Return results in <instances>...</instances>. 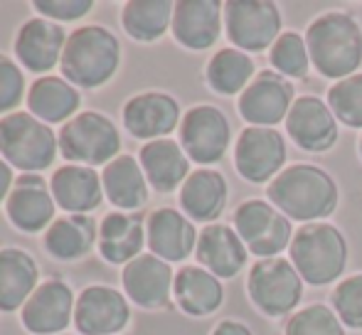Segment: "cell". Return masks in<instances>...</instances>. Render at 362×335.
<instances>
[{
  "instance_id": "836d02e7",
  "label": "cell",
  "mask_w": 362,
  "mask_h": 335,
  "mask_svg": "<svg viewBox=\"0 0 362 335\" xmlns=\"http://www.w3.org/2000/svg\"><path fill=\"white\" fill-rule=\"evenodd\" d=\"M269 64L274 72H279L286 79H305L310 72V54L305 47V37L293 30L281 33V37L269 49Z\"/></svg>"
},
{
  "instance_id": "d6a6232c",
  "label": "cell",
  "mask_w": 362,
  "mask_h": 335,
  "mask_svg": "<svg viewBox=\"0 0 362 335\" xmlns=\"http://www.w3.org/2000/svg\"><path fill=\"white\" fill-rule=\"evenodd\" d=\"M175 3L170 0H131L124 5L121 23L139 42H156L173 28Z\"/></svg>"
},
{
  "instance_id": "e0dca14e",
  "label": "cell",
  "mask_w": 362,
  "mask_h": 335,
  "mask_svg": "<svg viewBox=\"0 0 362 335\" xmlns=\"http://www.w3.org/2000/svg\"><path fill=\"white\" fill-rule=\"evenodd\" d=\"M224 5L217 0H180L173 13V37L190 52L215 47L222 35Z\"/></svg>"
},
{
  "instance_id": "7402d4cb",
  "label": "cell",
  "mask_w": 362,
  "mask_h": 335,
  "mask_svg": "<svg viewBox=\"0 0 362 335\" xmlns=\"http://www.w3.org/2000/svg\"><path fill=\"white\" fill-rule=\"evenodd\" d=\"M195 257L202 269H207L224 281V278L239 276V271L247 266L249 249L244 247L242 237L237 235L234 227L215 222L200 232Z\"/></svg>"
},
{
  "instance_id": "30bf717a",
  "label": "cell",
  "mask_w": 362,
  "mask_h": 335,
  "mask_svg": "<svg viewBox=\"0 0 362 335\" xmlns=\"http://www.w3.org/2000/svg\"><path fill=\"white\" fill-rule=\"evenodd\" d=\"M180 146L192 163L207 168L227 155L232 143V126L222 109L212 104H200L185 111L180 121Z\"/></svg>"
},
{
  "instance_id": "277c9868",
  "label": "cell",
  "mask_w": 362,
  "mask_h": 335,
  "mask_svg": "<svg viewBox=\"0 0 362 335\" xmlns=\"http://www.w3.org/2000/svg\"><path fill=\"white\" fill-rule=\"evenodd\" d=\"M348 240L330 222H313L296 230L288 259L308 286H330L348 266Z\"/></svg>"
},
{
  "instance_id": "8d00e7d4",
  "label": "cell",
  "mask_w": 362,
  "mask_h": 335,
  "mask_svg": "<svg viewBox=\"0 0 362 335\" xmlns=\"http://www.w3.org/2000/svg\"><path fill=\"white\" fill-rule=\"evenodd\" d=\"M330 308L338 313L345 328L362 331V274H353L338 281L330 293Z\"/></svg>"
},
{
  "instance_id": "44dd1931",
  "label": "cell",
  "mask_w": 362,
  "mask_h": 335,
  "mask_svg": "<svg viewBox=\"0 0 362 335\" xmlns=\"http://www.w3.org/2000/svg\"><path fill=\"white\" fill-rule=\"evenodd\" d=\"M67 30L62 25L45 18H33L20 28L15 37V54L20 64L30 72H49L57 62H62Z\"/></svg>"
},
{
  "instance_id": "d6986e66",
  "label": "cell",
  "mask_w": 362,
  "mask_h": 335,
  "mask_svg": "<svg viewBox=\"0 0 362 335\" xmlns=\"http://www.w3.org/2000/svg\"><path fill=\"white\" fill-rule=\"evenodd\" d=\"M54 197L52 190H47V182L37 172H23L15 180L8 200H5V212L8 220L18 227L20 232H40L54 222Z\"/></svg>"
},
{
  "instance_id": "83f0119b",
  "label": "cell",
  "mask_w": 362,
  "mask_h": 335,
  "mask_svg": "<svg viewBox=\"0 0 362 335\" xmlns=\"http://www.w3.org/2000/svg\"><path fill=\"white\" fill-rule=\"evenodd\" d=\"M37 288V264L23 249H0V311L23 308Z\"/></svg>"
},
{
  "instance_id": "f546056e",
  "label": "cell",
  "mask_w": 362,
  "mask_h": 335,
  "mask_svg": "<svg viewBox=\"0 0 362 335\" xmlns=\"http://www.w3.org/2000/svg\"><path fill=\"white\" fill-rule=\"evenodd\" d=\"M79 104L81 96L76 91V86H72L62 77H42L28 91V109L42 124L67 121L69 116H74Z\"/></svg>"
},
{
  "instance_id": "2e32d148",
  "label": "cell",
  "mask_w": 362,
  "mask_h": 335,
  "mask_svg": "<svg viewBox=\"0 0 362 335\" xmlns=\"http://www.w3.org/2000/svg\"><path fill=\"white\" fill-rule=\"evenodd\" d=\"M197 230L187 215L173 207H158L146 220V245L151 254L173 264L185 261L197 249Z\"/></svg>"
},
{
  "instance_id": "6da1fadb",
  "label": "cell",
  "mask_w": 362,
  "mask_h": 335,
  "mask_svg": "<svg viewBox=\"0 0 362 335\" xmlns=\"http://www.w3.org/2000/svg\"><path fill=\"white\" fill-rule=\"evenodd\" d=\"M267 200L291 222H325L340 205V187L325 168L293 163L284 168L267 187Z\"/></svg>"
},
{
  "instance_id": "4dcf8cb0",
  "label": "cell",
  "mask_w": 362,
  "mask_h": 335,
  "mask_svg": "<svg viewBox=\"0 0 362 335\" xmlns=\"http://www.w3.org/2000/svg\"><path fill=\"white\" fill-rule=\"evenodd\" d=\"M99 240V227L89 215H67L49 225L45 235V247L54 259L72 261L84 257Z\"/></svg>"
},
{
  "instance_id": "d590c367",
  "label": "cell",
  "mask_w": 362,
  "mask_h": 335,
  "mask_svg": "<svg viewBox=\"0 0 362 335\" xmlns=\"http://www.w3.org/2000/svg\"><path fill=\"white\" fill-rule=\"evenodd\" d=\"M284 335H345V326L330 306L310 303L288 318Z\"/></svg>"
},
{
  "instance_id": "d4e9b609",
  "label": "cell",
  "mask_w": 362,
  "mask_h": 335,
  "mask_svg": "<svg viewBox=\"0 0 362 335\" xmlns=\"http://www.w3.org/2000/svg\"><path fill=\"white\" fill-rule=\"evenodd\" d=\"M49 187H52V197L57 207L69 215H86L89 210L99 207L101 197H104L101 177L89 165L59 168V170H54Z\"/></svg>"
},
{
  "instance_id": "3957f363",
  "label": "cell",
  "mask_w": 362,
  "mask_h": 335,
  "mask_svg": "<svg viewBox=\"0 0 362 335\" xmlns=\"http://www.w3.org/2000/svg\"><path fill=\"white\" fill-rule=\"evenodd\" d=\"M119 62L121 45L116 35L101 25H84L67 37L59 67L72 86L96 89L114 77Z\"/></svg>"
},
{
  "instance_id": "8fae6325",
  "label": "cell",
  "mask_w": 362,
  "mask_h": 335,
  "mask_svg": "<svg viewBox=\"0 0 362 335\" xmlns=\"http://www.w3.org/2000/svg\"><path fill=\"white\" fill-rule=\"evenodd\" d=\"M286 139L276 129L247 126L234 143V168L252 185L272 182L286 168Z\"/></svg>"
},
{
  "instance_id": "f1b7e54d",
  "label": "cell",
  "mask_w": 362,
  "mask_h": 335,
  "mask_svg": "<svg viewBox=\"0 0 362 335\" xmlns=\"http://www.w3.org/2000/svg\"><path fill=\"white\" fill-rule=\"evenodd\" d=\"M101 185L111 205L119 210H139L148 202L146 172L134 155H119L101 172Z\"/></svg>"
},
{
  "instance_id": "ba28073f",
  "label": "cell",
  "mask_w": 362,
  "mask_h": 335,
  "mask_svg": "<svg viewBox=\"0 0 362 335\" xmlns=\"http://www.w3.org/2000/svg\"><path fill=\"white\" fill-rule=\"evenodd\" d=\"M232 225L249 254L259 259L281 257V252L288 249L296 235L293 222L281 210H276L269 200H257V197L244 200L234 210Z\"/></svg>"
},
{
  "instance_id": "e575fe53",
  "label": "cell",
  "mask_w": 362,
  "mask_h": 335,
  "mask_svg": "<svg viewBox=\"0 0 362 335\" xmlns=\"http://www.w3.org/2000/svg\"><path fill=\"white\" fill-rule=\"evenodd\" d=\"M325 104L330 106L338 124L362 131V72L333 82L325 96Z\"/></svg>"
},
{
  "instance_id": "4fadbf2b",
  "label": "cell",
  "mask_w": 362,
  "mask_h": 335,
  "mask_svg": "<svg viewBox=\"0 0 362 335\" xmlns=\"http://www.w3.org/2000/svg\"><path fill=\"white\" fill-rule=\"evenodd\" d=\"M286 134L305 153H328L340 139V124L320 96L303 94L286 116Z\"/></svg>"
},
{
  "instance_id": "cb8c5ba5",
  "label": "cell",
  "mask_w": 362,
  "mask_h": 335,
  "mask_svg": "<svg viewBox=\"0 0 362 335\" xmlns=\"http://www.w3.org/2000/svg\"><path fill=\"white\" fill-rule=\"evenodd\" d=\"M139 163L146 172L148 185L158 192L177 190L190 177V158L182 146L173 139H158L146 143L141 148Z\"/></svg>"
},
{
  "instance_id": "4316f807",
  "label": "cell",
  "mask_w": 362,
  "mask_h": 335,
  "mask_svg": "<svg viewBox=\"0 0 362 335\" xmlns=\"http://www.w3.org/2000/svg\"><path fill=\"white\" fill-rule=\"evenodd\" d=\"M99 254L109 264H129L141 257L146 245L144 217L139 212H111L99 225Z\"/></svg>"
},
{
  "instance_id": "7c38bea8",
  "label": "cell",
  "mask_w": 362,
  "mask_h": 335,
  "mask_svg": "<svg viewBox=\"0 0 362 335\" xmlns=\"http://www.w3.org/2000/svg\"><path fill=\"white\" fill-rule=\"evenodd\" d=\"M296 99L298 96H296V86L291 84V79L281 77L274 69H262L252 79V84L239 94L237 109L249 126L274 129L276 124L286 121Z\"/></svg>"
},
{
  "instance_id": "5b68a950",
  "label": "cell",
  "mask_w": 362,
  "mask_h": 335,
  "mask_svg": "<svg viewBox=\"0 0 362 335\" xmlns=\"http://www.w3.org/2000/svg\"><path fill=\"white\" fill-rule=\"evenodd\" d=\"M59 141L54 131L33 114L15 111L0 119V155L18 170L37 172L54 163Z\"/></svg>"
},
{
  "instance_id": "ab89813d",
  "label": "cell",
  "mask_w": 362,
  "mask_h": 335,
  "mask_svg": "<svg viewBox=\"0 0 362 335\" xmlns=\"http://www.w3.org/2000/svg\"><path fill=\"white\" fill-rule=\"evenodd\" d=\"M212 335H254L252 328L242 321H234V318H227V321H219L215 326Z\"/></svg>"
},
{
  "instance_id": "ac0fdd59",
  "label": "cell",
  "mask_w": 362,
  "mask_h": 335,
  "mask_svg": "<svg viewBox=\"0 0 362 335\" xmlns=\"http://www.w3.org/2000/svg\"><path fill=\"white\" fill-rule=\"evenodd\" d=\"M180 104L165 91H146L124 106V126L131 131V136L144 141L168 139V134L180 126Z\"/></svg>"
},
{
  "instance_id": "52a82bcc",
  "label": "cell",
  "mask_w": 362,
  "mask_h": 335,
  "mask_svg": "<svg viewBox=\"0 0 362 335\" xmlns=\"http://www.w3.org/2000/svg\"><path fill=\"white\" fill-rule=\"evenodd\" d=\"M57 141L59 153L74 165H109L114 158H119L121 151L119 129L114 126V121L96 111H84L69 119L59 131Z\"/></svg>"
},
{
  "instance_id": "5bb4252c",
  "label": "cell",
  "mask_w": 362,
  "mask_h": 335,
  "mask_svg": "<svg viewBox=\"0 0 362 335\" xmlns=\"http://www.w3.org/2000/svg\"><path fill=\"white\" fill-rule=\"evenodd\" d=\"M131 321L129 301L111 286H89L74 306V326L84 335H116Z\"/></svg>"
},
{
  "instance_id": "8992f818",
  "label": "cell",
  "mask_w": 362,
  "mask_h": 335,
  "mask_svg": "<svg viewBox=\"0 0 362 335\" xmlns=\"http://www.w3.org/2000/svg\"><path fill=\"white\" fill-rule=\"evenodd\" d=\"M303 278L286 257L259 259L247 276L249 301L269 318L293 313L303 301Z\"/></svg>"
},
{
  "instance_id": "74e56055",
  "label": "cell",
  "mask_w": 362,
  "mask_h": 335,
  "mask_svg": "<svg viewBox=\"0 0 362 335\" xmlns=\"http://www.w3.org/2000/svg\"><path fill=\"white\" fill-rule=\"evenodd\" d=\"M23 91L25 77L20 72V67L13 59L0 54V114L18 109V104L23 101Z\"/></svg>"
},
{
  "instance_id": "ffe728a7",
  "label": "cell",
  "mask_w": 362,
  "mask_h": 335,
  "mask_svg": "<svg viewBox=\"0 0 362 335\" xmlns=\"http://www.w3.org/2000/svg\"><path fill=\"white\" fill-rule=\"evenodd\" d=\"M72 288L59 278L40 283L23 306V326L35 335H57L72 323Z\"/></svg>"
},
{
  "instance_id": "1f68e13d",
  "label": "cell",
  "mask_w": 362,
  "mask_h": 335,
  "mask_svg": "<svg viewBox=\"0 0 362 335\" xmlns=\"http://www.w3.org/2000/svg\"><path fill=\"white\" fill-rule=\"evenodd\" d=\"M257 77V64L247 52L237 47H222L212 54L205 69V82L215 94L234 96L242 94Z\"/></svg>"
},
{
  "instance_id": "484cf974",
  "label": "cell",
  "mask_w": 362,
  "mask_h": 335,
  "mask_svg": "<svg viewBox=\"0 0 362 335\" xmlns=\"http://www.w3.org/2000/svg\"><path fill=\"white\" fill-rule=\"evenodd\" d=\"M173 298L177 308L192 318H205L222 308L224 286L222 278L202 266H182L173 281Z\"/></svg>"
},
{
  "instance_id": "7a4b0ae2",
  "label": "cell",
  "mask_w": 362,
  "mask_h": 335,
  "mask_svg": "<svg viewBox=\"0 0 362 335\" xmlns=\"http://www.w3.org/2000/svg\"><path fill=\"white\" fill-rule=\"evenodd\" d=\"M313 69L325 79H348L362 67V25L348 10H330L305 28Z\"/></svg>"
},
{
  "instance_id": "603a6c76",
  "label": "cell",
  "mask_w": 362,
  "mask_h": 335,
  "mask_svg": "<svg viewBox=\"0 0 362 335\" xmlns=\"http://www.w3.org/2000/svg\"><path fill=\"white\" fill-rule=\"evenodd\" d=\"M229 200V185L227 177L219 170L200 168L192 170L190 177L180 187V207L192 222L202 225H215L222 217L224 207Z\"/></svg>"
},
{
  "instance_id": "b9f144b4",
  "label": "cell",
  "mask_w": 362,
  "mask_h": 335,
  "mask_svg": "<svg viewBox=\"0 0 362 335\" xmlns=\"http://www.w3.org/2000/svg\"><path fill=\"white\" fill-rule=\"evenodd\" d=\"M358 146H360V158H362V136H360V143Z\"/></svg>"
},
{
  "instance_id": "60d3db41",
  "label": "cell",
  "mask_w": 362,
  "mask_h": 335,
  "mask_svg": "<svg viewBox=\"0 0 362 335\" xmlns=\"http://www.w3.org/2000/svg\"><path fill=\"white\" fill-rule=\"evenodd\" d=\"M13 185H15L13 170H10V165L5 163L3 158H0V202L8 200L10 190H13Z\"/></svg>"
},
{
  "instance_id": "9a60e30c",
  "label": "cell",
  "mask_w": 362,
  "mask_h": 335,
  "mask_svg": "<svg viewBox=\"0 0 362 335\" xmlns=\"http://www.w3.org/2000/svg\"><path fill=\"white\" fill-rule=\"evenodd\" d=\"M173 269L168 261L158 259L156 254H141L129 261L121 271V283L126 296L146 311L168 308L173 298Z\"/></svg>"
},
{
  "instance_id": "9c48e42d",
  "label": "cell",
  "mask_w": 362,
  "mask_h": 335,
  "mask_svg": "<svg viewBox=\"0 0 362 335\" xmlns=\"http://www.w3.org/2000/svg\"><path fill=\"white\" fill-rule=\"evenodd\" d=\"M281 10L272 0L224 3V35L242 52H267L281 37Z\"/></svg>"
},
{
  "instance_id": "f35d334b",
  "label": "cell",
  "mask_w": 362,
  "mask_h": 335,
  "mask_svg": "<svg viewBox=\"0 0 362 335\" xmlns=\"http://www.w3.org/2000/svg\"><path fill=\"white\" fill-rule=\"evenodd\" d=\"M35 10L52 20H79L94 8L91 0H35Z\"/></svg>"
}]
</instances>
